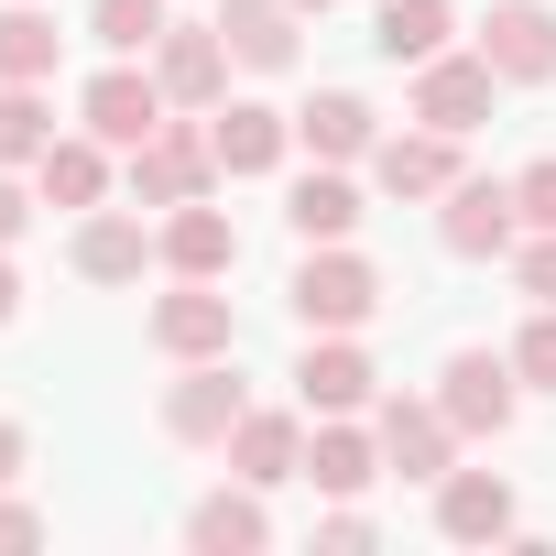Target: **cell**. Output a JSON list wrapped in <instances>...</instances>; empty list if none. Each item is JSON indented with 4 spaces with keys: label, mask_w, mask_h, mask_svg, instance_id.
<instances>
[{
    "label": "cell",
    "mask_w": 556,
    "mask_h": 556,
    "mask_svg": "<svg viewBox=\"0 0 556 556\" xmlns=\"http://www.w3.org/2000/svg\"><path fill=\"white\" fill-rule=\"evenodd\" d=\"M55 55H66L55 12H34V0H0V77H23V88H45V77H55Z\"/></svg>",
    "instance_id": "obj_26"
},
{
    "label": "cell",
    "mask_w": 556,
    "mask_h": 556,
    "mask_svg": "<svg viewBox=\"0 0 556 556\" xmlns=\"http://www.w3.org/2000/svg\"><path fill=\"white\" fill-rule=\"evenodd\" d=\"M295 404H306V415H371V404H382V371H371L361 328L306 339V361H295Z\"/></svg>",
    "instance_id": "obj_11"
},
{
    "label": "cell",
    "mask_w": 556,
    "mask_h": 556,
    "mask_svg": "<svg viewBox=\"0 0 556 556\" xmlns=\"http://www.w3.org/2000/svg\"><path fill=\"white\" fill-rule=\"evenodd\" d=\"M513 285H523V306H556V229L513 240Z\"/></svg>",
    "instance_id": "obj_30"
},
{
    "label": "cell",
    "mask_w": 556,
    "mask_h": 556,
    "mask_svg": "<svg viewBox=\"0 0 556 556\" xmlns=\"http://www.w3.org/2000/svg\"><path fill=\"white\" fill-rule=\"evenodd\" d=\"M371 437H382V469L393 480H447L458 469V426L437 393H382L371 404Z\"/></svg>",
    "instance_id": "obj_4"
},
{
    "label": "cell",
    "mask_w": 556,
    "mask_h": 556,
    "mask_svg": "<svg viewBox=\"0 0 556 556\" xmlns=\"http://www.w3.org/2000/svg\"><path fill=\"white\" fill-rule=\"evenodd\" d=\"M229 34L218 23H164V45H153V88L175 99V110H218L229 99Z\"/></svg>",
    "instance_id": "obj_9"
},
{
    "label": "cell",
    "mask_w": 556,
    "mask_h": 556,
    "mask_svg": "<svg viewBox=\"0 0 556 556\" xmlns=\"http://www.w3.org/2000/svg\"><path fill=\"white\" fill-rule=\"evenodd\" d=\"M153 350H164V361H229V350H240L229 295L197 285V273H175V295H153Z\"/></svg>",
    "instance_id": "obj_8"
},
{
    "label": "cell",
    "mask_w": 556,
    "mask_h": 556,
    "mask_svg": "<svg viewBox=\"0 0 556 556\" xmlns=\"http://www.w3.org/2000/svg\"><path fill=\"white\" fill-rule=\"evenodd\" d=\"M0 545H45V513H34V502H12V491H0Z\"/></svg>",
    "instance_id": "obj_33"
},
{
    "label": "cell",
    "mask_w": 556,
    "mask_h": 556,
    "mask_svg": "<svg viewBox=\"0 0 556 556\" xmlns=\"http://www.w3.org/2000/svg\"><path fill=\"white\" fill-rule=\"evenodd\" d=\"M447 34H458L447 0H382L371 12V55L382 66H426V55H447Z\"/></svg>",
    "instance_id": "obj_25"
},
{
    "label": "cell",
    "mask_w": 556,
    "mask_h": 556,
    "mask_svg": "<svg viewBox=\"0 0 556 556\" xmlns=\"http://www.w3.org/2000/svg\"><path fill=\"white\" fill-rule=\"evenodd\" d=\"M317 545H371V513H361V502H339V513L317 523Z\"/></svg>",
    "instance_id": "obj_34"
},
{
    "label": "cell",
    "mask_w": 556,
    "mask_h": 556,
    "mask_svg": "<svg viewBox=\"0 0 556 556\" xmlns=\"http://www.w3.org/2000/svg\"><path fill=\"white\" fill-rule=\"evenodd\" d=\"M491 99H502V77H491V55H480V45H469V55L447 45V55H426V66H415V121H437V131H458V142L491 121Z\"/></svg>",
    "instance_id": "obj_10"
},
{
    "label": "cell",
    "mask_w": 556,
    "mask_h": 556,
    "mask_svg": "<svg viewBox=\"0 0 556 556\" xmlns=\"http://www.w3.org/2000/svg\"><path fill=\"white\" fill-rule=\"evenodd\" d=\"M295 142H306L317 164H371V142H382V110H371L361 88H317V99L295 110Z\"/></svg>",
    "instance_id": "obj_18"
},
{
    "label": "cell",
    "mask_w": 556,
    "mask_h": 556,
    "mask_svg": "<svg viewBox=\"0 0 556 556\" xmlns=\"http://www.w3.org/2000/svg\"><path fill=\"white\" fill-rule=\"evenodd\" d=\"M45 142H55V110H45V88L0 77V164H12V175H34V164H45Z\"/></svg>",
    "instance_id": "obj_27"
},
{
    "label": "cell",
    "mask_w": 556,
    "mask_h": 556,
    "mask_svg": "<svg viewBox=\"0 0 556 556\" xmlns=\"http://www.w3.org/2000/svg\"><path fill=\"white\" fill-rule=\"evenodd\" d=\"M207 131H218V175H285L295 153V110H273V99H218Z\"/></svg>",
    "instance_id": "obj_15"
},
{
    "label": "cell",
    "mask_w": 556,
    "mask_h": 556,
    "mask_svg": "<svg viewBox=\"0 0 556 556\" xmlns=\"http://www.w3.org/2000/svg\"><path fill=\"white\" fill-rule=\"evenodd\" d=\"M164 273H197V285H229V273H240V229H229V207H207V197L164 207Z\"/></svg>",
    "instance_id": "obj_17"
},
{
    "label": "cell",
    "mask_w": 556,
    "mask_h": 556,
    "mask_svg": "<svg viewBox=\"0 0 556 556\" xmlns=\"http://www.w3.org/2000/svg\"><path fill=\"white\" fill-rule=\"evenodd\" d=\"M240 415H251V393H240L229 361H186L175 393H164V437H175V447H229Z\"/></svg>",
    "instance_id": "obj_12"
},
{
    "label": "cell",
    "mask_w": 556,
    "mask_h": 556,
    "mask_svg": "<svg viewBox=\"0 0 556 556\" xmlns=\"http://www.w3.org/2000/svg\"><path fill=\"white\" fill-rule=\"evenodd\" d=\"M207 186H218V131L164 110V131L131 142V197H142V207H186V197H207Z\"/></svg>",
    "instance_id": "obj_2"
},
{
    "label": "cell",
    "mask_w": 556,
    "mask_h": 556,
    "mask_svg": "<svg viewBox=\"0 0 556 556\" xmlns=\"http://www.w3.org/2000/svg\"><path fill=\"white\" fill-rule=\"evenodd\" d=\"M218 34H229V55H240L251 77H285L295 45H306V12H295V0H229Z\"/></svg>",
    "instance_id": "obj_21"
},
{
    "label": "cell",
    "mask_w": 556,
    "mask_h": 556,
    "mask_svg": "<svg viewBox=\"0 0 556 556\" xmlns=\"http://www.w3.org/2000/svg\"><path fill=\"white\" fill-rule=\"evenodd\" d=\"M153 262H164V229H142L131 207H88L77 218V273L88 285H142Z\"/></svg>",
    "instance_id": "obj_16"
},
{
    "label": "cell",
    "mask_w": 556,
    "mask_h": 556,
    "mask_svg": "<svg viewBox=\"0 0 556 556\" xmlns=\"http://www.w3.org/2000/svg\"><path fill=\"white\" fill-rule=\"evenodd\" d=\"M371 186H382V197H404V207L447 197V186H458V131H437V121L382 131V142H371Z\"/></svg>",
    "instance_id": "obj_14"
},
{
    "label": "cell",
    "mask_w": 556,
    "mask_h": 556,
    "mask_svg": "<svg viewBox=\"0 0 556 556\" xmlns=\"http://www.w3.org/2000/svg\"><path fill=\"white\" fill-rule=\"evenodd\" d=\"M480 55L502 88H556V0H491Z\"/></svg>",
    "instance_id": "obj_7"
},
{
    "label": "cell",
    "mask_w": 556,
    "mask_h": 556,
    "mask_svg": "<svg viewBox=\"0 0 556 556\" xmlns=\"http://www.w3.org/2000/svg\"><path fill=\"white\" fill-rule=\"evenodd\" d=\"M34 186H45V207H77V218H88V207L110 197V142H99V131H55L45 164H34Z\"/></svg>",
    "instance_id": "obj_23"
},
{
    "label": "cell",
    "mask_w": 556,
    "mask_h": 556,
    "mask_svg": "<svg viewBox=\"0 0 556 556\" xmlns=\"http://www.w3.org/2000/svg\"><path fill=\"white\" fill-rule=\"evenodd\" d=\"M437 404H447V426H458V437H502V426H513V404H523L513 350H447Z\"/></svg>",
    "instance_id": "obj_6"
},
{
    "label": "cell",
    "mask_w": 556,
    "mask_h": 556,
    "mask_svg": "<svg viewBox=\"0 0 556 556\" xmlns=\"http://www.w3.org/2000/svg\"><path fill=\"white\" fill-rule=\"evenodd\" d=\"M437 534L447 545H502L513 534V480L502 469H447L437 480Z\"/></svg>",
    "instance_id": "obj_20"
},
{
    "label": "cell",
    "mask_w": 556,
    "mask_h": 556,
    "mask_svg": "<svg viewBox=\"0 0 556 556\" xmlns=\"http://www.w3.org/2000/svg\"><path fill=\"white\" fill-rule=\"evenodd\" d=\"M229 480H251V491L306 480V404H251L229 426Z\"/></svg>",
    "instance_id": "obj_13"
},
{
    "label": "cell",
    "mask_w": 556,
    "mask_h": 556,
    "mask_svg": "<svg viewBox=\"0 0 556 556\" xmlns=\"http://www.w3.org/2000/svg\"><path fill=\"white\" fill-rule=\"evenodd\" d=\"M513 207H523V229H556V153H534L513 175Z\"/></svg>",
    "instance_id": "obj_31"
},
{
    "label": "cell",
    "mask_w": 556,
    "mask_h": 556,
    "mask_svg": "<svg viewBox=\"0 0 556 556\" xmlns=\"http://www.w3.org/2000/svg\"><path fill=\"white\" fill-rule=\"evenodd\" d=\"M23 458H34V437H23L12 415H0V491H12V480H23Z\"/></svg>",
    "instance_id": "obj_35"
},
{
    "label": "cell",
    "mask_w": 556,
    "mask_h": 556,
    "mask_svg": "<svg viewBox=\"0 0 556 556\" xmlns=\"http://www.w3.org/2000/svg\"><path fill=\"white\" fill-rule=\"evenodd\" d=\"M513 371H523V393H556V306H534V317H523Z\"/></svg>",
    "instance_id": "obj_29"
},
{
    "label": "cell",
    "mask_w": 556,
    "mask_h": 556,
    "mask_svg": "<svg viewBox=\"0 0 556 556\" xmlns=\"http://www.w3.org/2000/svg\"><path fill=\"white\" fill-rule=\"evenodd\" d=\"M295 12H306V23H317V12H328V0H295Z\"/></svg>",
    "instance_id": "obj_37"
},
{
    "label": "cell",
    "mask_w": 556,
    "mask_h": 556,
    "mask_svg": "<svg viewBox=\"0 0 556 556\" xmlns=\"http://www.w3.org/2000/svg\"><path fill=\"white\" fill-rule=\"evenodd\" d=\"M285 306H295V328L306 339H339V328H371L382 317V273L350 251V240H317L306 262H295V285H285Z\"/></svg>",
    "instance_id": "obj_1"
},
{
    "label": "cell",
    "mask_w": 556,
    "mask_h": 556,
    "mask_svg": "<svg viewBox=\"0 0 556 556\" xmlns=\"http://www.w3.org/2000/svg\"><path fill=\"white\" fill-rule=\"evenodd\" d=\"M34 197H45V186H23L12 164H0V251H12V240L34 229Z\"/></svg>",
    "instance_id": "obj_32"
},
{
    "label": "cell",
    "mask_w": 556,
    "mask_h": 556,
    "mask_svg": "<svg viewBox=\"0 0 556 556\" xmlns=\"http://www.w3.org/2000/svg\"><path fill=\"white\" fill-rule=\"evenodd\" d=\"M164 23H175L164 0H88V34H99L110 55H153V45H164Z\"/></svg>",
    "instance_id": "obj_28"
},
{
    "label": "cell",
    "mask_w": 556,
    "mask_h": 556,
    "mask_svg": "<svg viewBox=\"0 0 556 556\" xmlns=\"http://www.w3.org/2000/svg\"><path fill=\"white\" fill-rule=\"evenodd\" d=\"M186 545H197V556H262V545H273V513H262V491H251V480L207 491V502L186 513Z\"/></svg>",
    "instance_id": "obj_22"
},
{
    "label": "cell",
    "mask_w": 556,
    "mask_h": 556,
    "mask_svg": "<svg viewBox=\"0 0 556 556\" xmlns=\"http://www.w3.org/2000/svg\"><path fill=\"white\" fill-rule=\"evenodd\" d=\"M306 480H317L328 502H361V491L382 480V437H371L361 415H317V437H306Z\"/></svg>",
    "instance_id": "obj_19"
},
{
    "label": "cell",
    "mask_w": 556,
    "mask_h": 556,
    "mask_svg": "<svg viewBox=\"0 0 556 556\" xmlns=\"http://www.w3.org/2000/svg\"><path fill=\"white\" fill-rule=\"evenodd\" d=\"M437 240H447L458 262H513V240H523L513 175H458V186L437 197Z\"/></svg>",
    "instance_id": "obj_3"
},
{
    "label": "cell",
    "mask_w": 556,
    "mask_h": 556,
    "mask_svg": "<svg viewBox=\"0 0 556 556\" xmlns=\"http://www.w3.org/2000/svg\"><path fill=\"white\" fill-rule=\"evenodd\" d=\"M285 229L317 251V240H350L361 229V186H350V164H317V175H295V197H285Z\"/></svg>",
    "instance_id": "obj_24"
},
{
    "label": "cell",
    "mask_w": 556,
    "mask_h": 556,
    "mask_svg": "<svg viewBox=\"0 0 556 556\" xmlns=\"http://www.w3.org/2000/svg\"><path fill=\"white\" fill-rule=\"evenodd\" d=\"M23 317V273H12V251H0V328Z\"/></svg>",
    "instance_id": "obj_36"
},
{
    "label": "cell",
    "mask_w": 556,
    "mask_h": 556,
    "mask_svg": "<svg viewBox=\"0 0 556 556\" xmlns=\"http://www.w3.org/2000/svg\"><path fill=\"white\" fill-rule=\"evenodd\" d=\"M164 110H175V99L153 88V66H142V55H110V66L88 77V99H77V121H88V131H99L110 153L153 142V131H164Z\"/></svg>",
    "instance_id": "obj_5"
}]
</instances>
